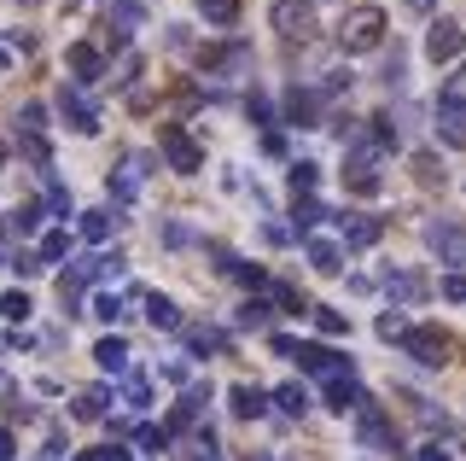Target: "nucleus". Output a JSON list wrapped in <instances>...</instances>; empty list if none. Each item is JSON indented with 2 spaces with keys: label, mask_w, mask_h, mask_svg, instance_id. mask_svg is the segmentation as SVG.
I'll return each instance as SVG.
<instances>
[{
  "label": "nucleus",
  "mask_w": 466,
  "mask_h": 461,
  "mask_svg": "<svg viewBox=\"0 0 466 461\" xmlns=\"http://www.w3.org/2000/svg\"><path fill=\"white\" fill-rule=\"evenodd\" d=\"M58 257H70V234H65V228H53V234L41 240V263H58Z\"/></svg>",
  "instance_id": "39"
},
{
  "label": "nucleus",
  "mask_w": 466,
  "mask_h": 461,
  "mask_svg": "<svg viewBox=\"0 0 466 461\" xmlns=\"http://www.w3.org/2000/svg\"><path fill=\"white\" fill-rule=\"evenodd\" d=\"M437 135H443L449 147H466V123H455V118H437Z\"/></svg>",
  "instance_id": "46"
},
{
  "label": "nucleus",
  "mask_w": 466,
  "mask_h": 461,
  "mask_svg": "<svg viewBox=\"0 0 466 461\" xmlns=\"http://www.w3.org/2000/svg\"><path fill=\"white\" fill-rule=\"evenodd\" d=\"M0 461H12V432L0 426Z\"/></svg>",
  "instance_id": "56"
},
{
  "label": "nucleus",
  "mask_w": 466,
  "mask_h": 461,
  "mask_svg": "<svg viewBox=\"0 0 466 461\" xmlns=\"http://www.w3.org/2000/svg\"><path fill=\"white\" fill-rule=\"evenodd\" d=\"M135 77H140V53L123 47V59H116V70H111V88H135Z\"/></svg>",
  "instance_id": "30"
},
{
  "label": "nucleus",
  "mask_w": 466,
  "mask_h": 461,
  "mask_svg": "<svg viewBox=\"0 0 466 461\" xmlns=\"http://www.w3.org/2000/svg\"><path fill=\"white\" fill-rule=\"evenodd\" d=\"M58 304H65L70 315H82V310H76V304H82V281H70V275L58 281Z\"/></svg>",
  "instance_id": "43"
},
{
  "label": "nucleus",
  "mask_w": 466,
  "mask_h": 461,
  "mask_svg": "<svg viewBox=\"0 0 466 461\" xmlns=\"http://www.w3.org/2000/svg\"><path fill=\"white\" fill-rule=\"evenodd\" d=\"M350 88V70H327V82H320V94H344Z\"/></svg>",
  "instance_id": "51"
},
{
  "label": "nucleus",
  "mask_w": 466,
  "mask_h": 461,
  "mask_svg": "<svg viewBox=\"0 0 466 461\" xmlns=\"http://www.w3.org/2000/svg\"><path fill=\"white\" fill-rule=\"evenodd\" d=\"M356 426H361V444H373V450H397V432H390V421L373 409V403L356 415Z\"/></svg>",
  "instance_id": "17"
},
{
  "label": "nucleus",
  "mask_w": 466,
  "mask_h": 461,
  "mask_svg": "<svg viewBox=\"0 0 466 461\" xmlns=\"http://www.w3.org/2000/svg\"><path fill=\"white\" fill-rule=\"evenodd\" d=\"M76 461H128V450H82Z\"/></svg>",
  "instance_id": "54"
},
{
  "label": "nucleus",
  "mask_w": 466,
  "mask_h": 461,
  "mask_svg": "<svg viewBox=\"0 0 466 461\" xmlns=\"http://www.w3.org/2000/svg\"><path fill=\"white\" fill-rule=\"evenodd\" d=\"M106 403H111L106 385H82L76 403H70V415H76V421H99V415H106Z\"/></svg>",
  "instance_id": "23"
},
{
  "label": "nucleus",
  "mask_w": 466,
  "mask_h": 461,
  "mask_svg": "<svg viewBox=\"0 0 466 461\" xmlns=\"http://www.w3.org/2000/svg\"><path fill=\"white\" fill-rule=\"evenodd\" d=\"M268 344H274V356H291L303 374H327V380H344V374H356L339 351H327V344H298V339H280V333H274Z\"/></svg>",
  "instance_id": "2"
},
{
  "label": "nucleus",
  "mask_w": 466,
  "mask_h": 461,
  "mask_svg": "<svg viewBox=\"0 0 466 461\" xmlns=\"http://www.w3.org/2000/svg\"><path fill=\"white\" fill-rule=\"evenodd\" d=\"M187 351H193V356H228V333H222V327H187Z\"/></svg>",
  "instance_id": "22"
},
{
  "label": "nucleus",
  "mask_w": 466,
  "mask_h": 461,
  "mask_svg": "<svg viewBox=\"0 0 466 461\" xmlns=\"http://www.w3.org/2000/svg\"><path fill=\"white\" fill-rule=\"evenodd\" d=\"M303 257H309L320 275H339V269H344V246H339V240H303Z\"/></svg>",
  "instance_id": "21"
},
{
  "label": "nucleus",
  "mask_w": 466,
  "mask_h": 461,
  "mask_svg": "<svg viewBox=\"0 0 466 461\" xmlns=\"http://www.w3.org/2000/svg\"><path fill=\"white\" fill-rule=\"evenodd\" d=\"M116 222H123V216H116L111 205H99V210H82V240H87V246H99V240H111L116 234Z\"/></svg>",
  "instance_id": "20"
},
{
  "label": "nucleus",
  "mask_w": 466,
  "mask_h": 461,
  "mask_svg": "<svg viewBox=\"0 0 466 461\" xmlns=\"http://www.w3.org/2000/svg\"><path fill=\"white\" fill-rule=\"evenodd\" d=\"M339 234H344V246H350V251H368V246H379V234H385V216L344 210V216H339Z\"/></svg>",
  "instance_id": "11"
},
{
  "label": "nucleus",
  "mask_w": 466,
  "mask_h": 461,
  "mask_svg": "<svg viewBox=\"0 0 466 461\" xmlns=\"http://www.w3.org/2000/svg\"><path fill=\"white\" fill-rule=\"evenodd\" d=\"M233 281H239V286H251V292H268V269H257V263H239V269H233Z\"/></svg>",
  "instance_id": "40"
},
{
  "label": "nucleus",
  "mask_w": 466,
  "mask_h": 461,
  "mask_svg": "<svg viewBox=\"0 0 466 461\" xmlns=\"http://www.w3.org/2000/svg\"><path fill=\"white\" fill-rule=\"evenodd\" d=\"M414 461H455V456H449L443 444H420V450H414Z\"/></svg>",
  "instance_id": "52"
},
{
  "label": "nucleus",
  "mask_w": 466,
  "mask_h": 461,
  "mask_svg": "<svg viewBox=\"0 0 466 461\" xmlns=\"http://www.w3.org/2000/svg\"><path fill=\"white\" fill-rule=\"evenodd\" d=\"M41 216H47V205H35V199H24V205L12 210V228H18V234H35V228H41Z\"/></svg>",
  "instance_id": "31"
},
{
  "label": "nucleus",
  "mask_w": 466,
  "mask_h": 461,
  "mask_svg": "<svg viewBox=\"0 0 466 461\" xmlns=\"http://www.w3.org/2000/svg\"><path fill=\"white\" fill-rule=\"evenodd\" d=\"M65 70L76 77V88H94V82H106V59H99L94 41H70V47H65Z\"/></svg>",
  "instance_id": "9"
},
{
  "label": "nucleus",
  "mask_w": 466,
  "mask_h": 461,
  "mask_svg": "<svg viewBox=\"0 0 466 461\" xmlns=\"http://www.w3.org/2000/svg\"><path fill=\"white\" fill-rule=\"evenodd\" d=\"M262 152H268V158H286V135H274V128H268V135H262Z\"/></svg>",
  "instance_id": "53"
},
{
  "label": "nucleus",
  "mask_w": 466,
  "mask_h": 461,
  "mask_svg": "<svg viewBox=\"0 0 466 461\" xmlns=\"http://www.w3.org/2000/svg\"><path fill=\"white\" fill-rule=\"evenodd\" d=\"M344 187H350L356 199H373L379 187H385V176H379V158H373V152H350V158H344Z\"/></svg>",
  "instance_id": "10"
},
{
  "label": "nucleus",
  "mask_w": 466,
  "mask_h": 461,
  "mask_svg": "<svg viewBox=\"0 0 466 461\" xmlns=\"http://www.w3.org/2000/svg\"><path fill=\"white\" fill-rule=\"evenodd\" d=\"M18 152L29 158V164H41V169L53 164V152H47V140H41V135H18Z\"/></svg>",
  "instance_id": "38"
},
{
  "label": "nucleus",
  "mask_w": 466,
  "mask_h": 461,
  "mask_svg": "<svg viewBox=\"0 0 466 461\" xmlns=\"http://www.w3.org/2000/svg\"><path fill=\"white\" fill-rule=\"evenodd\" d=\"M461 53H466V30L455 18H431L426 24V59L431 65H455Z\"/></svg>",
  "instance_id": "7"
},
{
  "label": "nucleus",
  "mask_w": 466,
  "mask_h": 461,
  "mask_svg": "<svg viewBox=\"0 0 466 461\" xmlns=\"http://www.w3.org/2000/svg\"><path fill=\"white\" fill-rule=\"evenodd\" d=\"M58 118L76 128V135H94V128H99V106L87 99V88L70 82V88H58Z\"/></svg>",
  "instance_id": "8"
},
{
  "label": "nucleus",
  "mask_w": 466,
  "mask_h": 461,
  "mask_svg": "<svg viewBox=\"0 0 466 461\" xmlns=\"http://www.w3.org/2000/svg\"><path fill=\"white\" fill-rule=\"evenodd\" d=\"M373 333L385 339V344H402L408 333H414V327H408V315H402L397 304H390V310H385V315H379V322H373Z\"/></svg>",
  "instance_id": "26"
},
{
  "label": "nucleus",
  "mask_w": 466,
  "mask_h": 461,
  "mask_svg": "<svg viewBox=\"0 0 466 461\" xmlns=\"http://www.w3.org/2000/svg\"><path fill=\"white\" fill-rule=\"evenodd\" d=\"M146 322L164 327V333H187V322H181V310H175V298H164V292H146Z\"/></svg>",
  "instance_id": "19"
},
{
  "label": "nucleus",
  "mask_w": 466,
  "mask_h": 461,
  "mask_svg": "<svg viewBox=\"0 0 466 461\" xmlns=\"http://www.w3.org/2000/svg\"><path fill=\"white\" fill-rule=\"evenodd\" d=\"M204 24H239V0H198Z\"/></svg>",
  "instance_id": "29"
},
{
  "label": "nucleus",
  "mask_w": 466,
  "mask_h": 461,
  "mask_svg": "<svg viewBox=\"0 0 466 461\" xmlns=\"http://www.w3.org/2000/svg\"><path fill=\"white\" fill-rule=\"evenodd\" d=\"M385 82H390V88H397V82H402V53H397V47H390V65H385Z\"/></svg>",
  "instance_id": "55"
},
{
  "label": "nucleus",
  "mask_w": 466,
  "mask_h": 461,
  "mask_svg": "<svg viewBox=\"0 0 466 461\" xmlns=\"http://www.w3.org/2000/svg\"><path fill=\"white\" fill-rule=\"evenodd\" d=\"M245 111H251V123H274V106H268L257 88H251V99H245Z\"/></svg>",
  "instance_id": "47"
},
{
  "label": "nucleus",
  "mask_w": 466,
  "mask_h": 461,
  "mask_svg": "<svg viewBox=\"0 0 466 461\" xmlns=\"http://www.w3.org/2000/svg\"><path fill=\"white\" fill-rule=\"evenodd\" d=\"M12 269H18V275H41L47 263H41V251H18V263H12Z\"/></svg>",
  "instance_id": "49"
},
{
  "label": "nucleus",
  "mask_w": 466,
  "mask_h": 461,
  "mask_svg": "<svg viewBox=\"0 0 466 461\" xmlns=\"http://www.w3.org/2000/svg\"><path fill=\"white\" fill-rule=\"evenodd\" d=\"M146 187V152H123L116 158V169H111V193L116 199H135Z\"/></svg>",
  "instance_id": "13"
},
{
  "label": "nucleus",
  "mask_w": 466,
  "mask_h": 461,
  "mask_svg": "<svg viewBox=\"0 0 466 461\" xmlns=\"http://www.w3.org/2000/svg\"><path fill=\"white\" fill-rule=\"evenodd\" d=\"M245 59H251L245 47H204L198 53V70H245Z\"/></svg>",
  "instance_id": "25"
},
{
  "label": "nucleus",
  "mask_w": 466,
  "mask_h": 461,
  "mask_svg": "<svg viewBox=\"0 0 466 461\" xmlns=\"http://www.w3.org/2000/svg\"><path fill=\"white\" fill-rule=\"evenodd\" d=\"M315 327H320L327 339H344V333H350V322H344L339 310H315Z\"/></svg>",
  "instance_id": "41"
},
{
  "label": "nucleus",
  "mask_w": 466,
  "mask_h": 461,
  "mask_svg": "<svg viewBox=\"0 0 466 461\" xmlns=\"http://www.w3.org/2000/svg\"><path fill=\"white\" fill-rule=\"evenodd\" d=\"M87 315H99V322H116V315H123V304H116V292H99Z\"/></svg>",
  "instance_id": "45"
},
{
  "label": "nucleus",
  "mask_w": 466,
  "mask_h": 461,
  "mask_svg": "<svg viewBox=\"0 0 466 461\" xmlns=\"http://www.w3.org/2000/svg\"><path fill=\"white\" fill-rule=\"evenodd\" d=\"M94 363L106 368V374H128V344L116 339V333H111V339H99V344H94Z\"/></svg>",
  "instance_id": "24"
},
{
  "label": "nucleus",
  "mask_w": 466,
  "mask_h": 461,
  "mask_svg": "<svg viewBox=\"0 0 466 461\" xmlns=\"http://www.w3.org/2000/svg\"><path fill=\"white\" fill-rule=\"evenodd\" d=\"M408 164H414V181H420V187H443V181H449L443 164H437V152H414Z\"/></svg>",
  "instance_id": "27"
},
{
  "label": "nucleus",
  "mask_w": 466,
  "mask_h": 461,
  "mask_svg": "<svg viewBox=\"0 0 466 461\" xmlns=\"http://www.w3.org/2000/svg\"><path fill=\"white\" fill-rule=\"evenodd\" d=\"M274 403H280L286 415H303V409H309V392H303V385L291 380V385H280V392H274Z\"/></svg>",
  "instance_id": "35"
},
{
  "label": "nucleus",
  "mask_w": 466,
  "mask_h": 461,
  "mask_svg": "<svg viewBox=\"0 0 466 461\" xmlns=\"http://www.w3.org/2000/svg\"><path fill=\"white\" fill-rule=\"evenodd\" d=\"M18 6H35V0H18Z\"/></svg>",
  "instance_id": "58"
},
{
  "label": "nucleus",
  "mask_w": 466,
  "mask_h": 461,
  "mask_svg": "<svg viewBox=\"0 0 466 461\" xmlns=\"http://www.w3.org/2000/svg\"><path fill=\"white\" fill-rule=\"evenodd\" d=\"M315 222H320V205H315V199H298V205H291V228H298V234H309Z\"/></svg>",
  "instance_id": "37"
},
{
  "label": "nucleus",
  "mask_w": 466,
  "mask_h": 461,
  "mask_svg": "<svg viewBox=\"0 0 466 461\" xmlns=\"http://www.w3.org/2000/svg\"><path fill=\"white\" fill-rule=\"evenodd\" d=\"M437 118H455V123H466V65L443 77V88H437Z\"/></svg>",
  "instance_id": "16"
},
{
  "label": "nucleus",
  "mask_w": 466,
  "mask_h": 461,
  "mask_svg": "<svg viewBox=\"0 0 466 461\" xmlns=\"http://www.w3.org/2000/svg\"><path fill=\"white\" fill-rule=\"evenodd\" d=\"M426 246L437 263L449 269H466V222H449V216H431L426 222Z\"/></svg>",
  "instance_id": "4"
},
{
  "label": "nucleus",
  "mask_w": 466,
  "mask_h": 461,
  "mask_svg": "<svg viewBox=\"0 0 466 461\" xmlns=\"http://www.w3.org/2000/svg\"><path fill=\"white\" fill-rule=\"evenodd\" d=\"M402 356H414L420 368H449V356H455V339H449L443 327H414V333L402 339Z\"/></svg>",
  "instance_id": "5"
},
{
  "label": "nucleus",
  "mask_w": 466,
  "mask_h": 461,
  "mask_svg": "<svg viewBox=\"0 0 466 461\" xmlns=\"http://www.w3.org/2000/svg\"><path fill=\"white\" fill-rule=\"evenodd\" d=\"M385 41V12L379 6H350L339 18V53H373Z\"/></svg>",
  "instance_id": "1"
},
{
  "label": "nucleus",
  "mask_w": 466,
  "mask_h": 461,
  "mask_svg": "<svg viewBox=\"0 0 466 461\" xmlns=\"http://www.w3.org/2000/svg\"><path fill=\"white\" fill-rule=\"evenodd\" d=\"M315 181H320V164H291V193L309 199V193H315Z\"/></svg>",
  "instance_id": "36"
},
{
  "label": "nucleus",
  "mask_w": 466,
  "mask_h": 461,
  "mask_svg": "<svg viewBox=\"0 0 466 461\" xmlns=\"http://www.w3.org/2000/svg\"><path fill=\"white\" fill-rule=\"evenodd\" d=\"M157 152H164V164L175 169V176H198V169H204V147L187 135L181 123H164V128H157Z\"/></svg>",
  "instance_id": "3"
},
{
  "label": "nucleus",
  "mask_w": 466,
  "mask_h": 461,
  "mask_svg": "<svg viewBox=\"0 0 466 461\" xmlns=\"http://www.w3.org/2000/svg\"><path fill=\"white\" fill-rule=\"evenodd\" d=\"M0 310H6V322H29V298L24 292H6V298H0Z\"/></svg>",
  "instance_id": "44"
},
{
  "label": "nucleus",
  "mask_w": 466,
  "mask_h": 461,
  "mask_svg": "<svg viewBox=\"0 0 466 461\" xmlns=\"http://www.w3.org/2000/svg\"><path fill=\"white\" fill-rule=\"evenodd\" d=\"M437 6V0H408V12H431Z\"/></svg>",
  "instance_id": "57"
},
{
  "label": "nucleus",
  "mask_w": 466,
  "mask_h": 461,
  "mask_svg": "<svg viewBox=\"0 0 466 461\" xmlns=\"http://www.w3.org/2000/svg\"><path fill=\"white\" fill-rule=\"evenodd\" d=\"M268 24L286 41H309L320 30V24H315V0H274V6H268Z\"/></svg>",
  "instance_id": "6"
},
{
  "label": "nucleus",
  "mask_w": 466,
  "mask_h": 461,
  "mask_svg": "<svg viewBox=\"0 0 466 461\" xmlns=\"http://www.w3.org/2000/svg\"><path fill=\"white\" fill-rule=\"evenodd\" d=\"M315 118H320V88H298V82H291L286 88V123L291 128H315Z\"/></svg>",
  "instance_id": "14"
},
{
  "label": "nucleus",
  "mask_w": 466,
  "mask_h": 461,
  "mask_svg": "<svg viewBox=\"0 0 466 461\" xmlns=\"http://www.w3.org/2000/svg\"><path fill=\"white\" fill-rule=\"evenodd\" d=\"M443 298H449V304H466V275H449L443 281Z\"/></svg>",
  "instance_id": "50"
},
{
  "label": "nucleus",
  "mask_w": 466,
  "mask_h": 461,
  "mask_svg": "<svg viewBox=\"0 0 466 461\" xmlns=\"http://www.w3.org/2000/svg\"><path fill=\"white\" fill-rule=\"evenodd\" d=\"M268 292H274V304H280V310H291V315H303V310H309V298H303L298 286H286V281H274Z\"/></svg>",
  "instance_id": "32"
},
{
  "label": "nucleus",
  "mask_w": 466,
  "mask_h": 461,
  "mask_svg": "<svg viewBox=\"0 0 466 461\" xmlns=\"http://www.w3.org/2000/svg\"><path fill=\"white\" fill-rule=\"evenodd\" d=\"M0 158H6V147H0Z\"/></svg>",
  "instance_id": "59"
},
{
  "label": "nucleus",
  "mask_w": 466,
  "mask_h": 461,
  "mask_svg": "<svg viewBox=\"0 0 466 461\" xmlns=\"http://www.w3.org/2000/svg\"><path fill=\"white\" fill-rule=\"evenodd\" d=\"M41 205H47V210H58V216H70V193H65L58 181H47V199H41Z\"/></svg>",
  "instance_id": "48"
},
{
  "label": "nucleus",
  "mask_w": 466,
  "mask_h": 461,
  "mask_svg": "<svg viewBox=\"0 0 466 461\" xmlns=\"http://www.w3.org/2000/svg\"><path fill=\"white\" fill-rule=\"evenodd\" d=\"M123 403H128V409H146V403H152V380H146V374H128Z\"/></svg>",
  "instance_id": "33"
},
{
  "label": "nucleus",
  "mask_w": 466,
  "mask_h": 461,
  "mask_svg": "<svg viewBox=\"0 0 466 461\" xmlns=\"http://www.w3.org/2000/svg\"><path fill=\"white\" fill-rule=\"evenodd\" d=\"M12 123H18V135H41V128H47V111L29 99V106H18V118H12Z\"/></svg>",
  "instance_id": "34"
},
{
  "label": "nucleus",
  "mask_w": 466,
  "mask_h": 461,
  "mask_svg": "<svg viewBox=\"0 0 466 461\" xmlns=\"http://www.w3.org/2000/svg\"><path fill=\"white\" fill-rule=\"evenodd\" d=\"M233 322H239V327H268V322H274V304H262V298H245V304L233 310Z\"/></svg>",
  "instance_id": "28"
},
{
  "label": "nucleus",
  "mask_w": 466,
  "mask_h": 461,
  "mask_svg": "<svg viewBox=\"0 0 466 461\" xmlns=\"http://www.w3.org/2000/svg\"><path fill=\"white\" fill-rule=\"evenodd\" d=\"M228 409L233 415H239V421H262V415H268V392H257V385H233V392H228Z\"/></svg>",
  "instance_id": "18"
},
{
  "label": "nucleus",
  "mask_w": 466,
  "mask_h": 461,
  "mask_svg": "<svg viewBox=\"0 0 466 461\" xmlns=\"http://www.w3.org/2000/svg\"><path fill=\"white\" fill-rule=\"evenodd\" d=\"M135 444L157 456V450H169V432H164V426H140V432H135Z\"/></svg>",
  "instance_id": "42"
},
{
  "label": "nucleus",
  "mask_w": 466,
  "mask_h": 461,
  "mask_svg": "<svg viewBox=\"0 0 466 461\" xmlns=\"http://www.w3.org/2000/svg\"><path fill=\"white\" fill-rule=\"evenodd\" d=\"M379 286H385V292L397 298V304H420V298L431 292L420 269H390V263H385V275H379Z\"/></svg>",
  "instance_id": "12"
},
{
  "label": "nucleus",
  "mask_w": 466,
  "mask_h": 461,
  "mask_svg": "<svg viewBox=\"0 0 466 461\" xmlns=\"http://www.w3.org/2000/svg\"><path fill=\"white\" fill-rule=\"evenodd\" d=\"M368 403H373V397L361 392L356 374H344V380H332V385H327V409H339V415H361Z\"/></svg>",
  "instance_id": "15"
}]
</instances>
